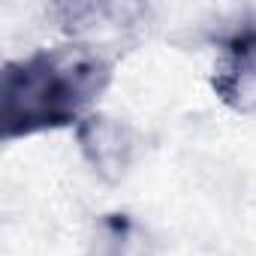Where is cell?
I'll return each mask as SVG.
<instances>
[{
    "instance_id": "cell-1",
    "label": "cell",
    "mask_w": 256,
    "mask_h": 256,
    "mask_svg": "<svg viewBox=\"0 0 256 256\" xmlns=\"http://www.w3.org/2000/svg\"><path fill=\"white\" fill-rule=\"evenodd\" d=\"M114 54L106 46L72 40L10 60L0 84V136L28 139L84 120L88 108L108 88Z\"/></svg>"
},
{
    "instance_id": "cell-2",
    "label": "cell",
    "mask_w": 256,
    "mask_h": 256,
    "mask_svg": "<svg viewBox=\"0 0 256 256\" xmlns=\"http://www.w3.org/2000/svg\"><path fill=\"white\" fill-rule=\"evenodd\" d=\"M217 60L211 88L217 100L238 112L256 114V10H244L214 36Z\"/></svg>"
},
{
    "instance_id": "cell-3",
    "label": "cell",
    "mask_w": 256,
    "mask_h": 256,
    "mask_svg": "<svg viewBox=\"0 0 256 256\" xmlns=\"http://www.w3.org/2000/svg\"><path fill=\"white\" fill-rule=\"evenodd\" d=\"M76 142L88 166L108 184H118L139 157V133L126 120L90 112L76 126Z\"/></svg>"
},
{
    "instance_id": "cell-4",
    "label": "cell",
    "mask_w": 256,
    "mask_h": 256,
    "mask_svg": "<svg viewBox=\"0 0 256 256\" xmlns=\"http://www.w3.org/2000/svg\"><path fill=\"white\" fill-rule=\"evenodd\" d=\"M48 16L72 36V40H88L94 42L96 36H120L139 30L151 18V6L145 4H52Z\"/></svg>"
},
{
    "instance_id": "cell-5",
    "label": "cell",
    "mask_w": 256,
    "mask_h": 256,
    "mask_svg": "<svg viewBox=\"0 0 256 256\" xmlns=\"http://www.w3.org/2000/svg\"><path fill=\"white\" fill-rule=\"evenodd\" d=\"M145 235L130 214H106L94 229V256H142Z\"/></svg>"
}]
</instances>
